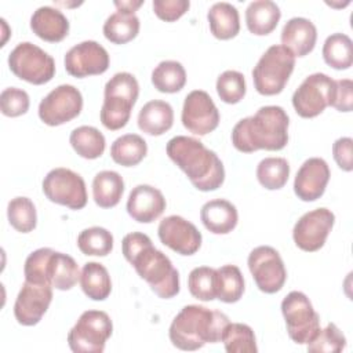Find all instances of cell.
<instances>
[{
  "label": "cell",
  "mask_w": 353,
  "mask_h": 353,
  "mask_svg": "<svg viewBox=\"0 0 353 353\" xmlns=\"http://www.w3.org/2000/svg\"><path fill=\"white\" fill-rule=\"evenodd\" d=\"M65 69L73 77L102 74L109 68V54L99 43L85 40L73 46L65 55Z\"/></svg>",
  "instance_id": "obj_16"
},
{
  "label": "cell",
  "mask_w": 353,
  "mask_h": 353,
  "mask_svg": "<svg viewBox=\"0 0 353 353\" xmlns=\"http://www.w3.org/2000/svg\"><path fill=\"white\" fill-rule=\"evenodd\" d=\"M248 269L256 287L265 294L279 292L285 280L287 270L280 254L270 245L254 248L247 259Z\"/></svg>",
  "instance_id": "obj_12"
},
{
  "label": "cell",
  "mask_w": 353,
  "mask_h": 353,
  "mask_svg": "<svg viewBox=\"0 0 353 353\" xmlns=\"http://www.w3.org/2000/svg\"><path fill=\"white\" fill-rule=\"evenodd\" d=\"M216 298L225 303L240 301L244 294V279L236 265H223L215 274Z\"/></svg>",
  "instance_id": "obj_33"
},
{
  "label": "cell",
  "mask_w": 353,
  "mask_h": 353,
  "mask_svg": "<svg viewBox=\"0 0 353 353\" xmlns=\"http://www.w3.org/2000/svg\"><path fill=\"white\" fill-rule=\"evenodd\" d=\"M295 66V55L281 44L270 46L252 69L255 90L262 95L280 94Z\"/></svg>",
  "instance_id": "obj_6"
},
{
  "label": "cell",
  "mask_w": 353,
  "mask_h": 353,
  "mask_svg": "<svg viewBox=\"0 0 353 353\" xmlns=\"http://www.w3.org/2000/svg\"><path fill=\"white\" fill-rule=\"evenodd\" d=\"M200 219L211 233L228 234L236 228L239 214L230 201L225 199H214L201 207Z\"/></svg>",
  "instance_id": "obj_23"
},
{
  "label": "cell",
  "mask_w": 353,
  "mask_h": 353,
  "mask_svg": "<svg viewBox=\"0 0 353 353\" xmlns=\"http://www.w3.org/2000/svg\"><path fill=\"white\" fill-rule=\"evenodd\" d=\"M77 247L84 255L106 256L113 250V236L105 228L92 226L80 232Z\"/></svg>",
  "instance_id": "obj_38"
},
{
  "label": "cell",
  "mask_w": 353,
  "mask_h": 353,
  "mask_svg": "<svg viewBox=\"0 0 353 353\" xmlns=\"http://www.w3.org/2000/svg\"><path fill=\"white\" fill-rule=\"evenodd\" d=\"M29 95L25 90L17 87L4 88L0 94V109L7 117H18L29 109Z\"/></svg>",
  "instance_id": "obj_44"
},
{
  "label": "cell",
  "mask_w": 353,
  "mask_h": 353,
  "mask_svg": "<svg viewBox=\"0 0 353 353\" xmlns=\"http://www.w3.org/2000/svg\"><path fill=\"white\" fill-rule=\"evenodd\" d=\"M148 153L146 141L138 134H125L119 137L110 146V157L123 167L139 164Z\"/></svg>",
  "instance_id": "obj_30"
},
{
  "label": "cell",
  "mask_w": 353,
  "mask_h": 353,
  "mask_svg": "<svg viewBox=\"0 0 353 353\" xmlns=\"http://www.w3.org/2000/svg\"><path fill=\"white\" fill-rule=\"evenodd\" d=\"M43 193L46 197L70 210H81L87 204V190L84 179L74 171L63 167L51 170L43 179Z\"/></svg>",
  "instance_id": "obj_10"
},
{
  "label": "cell",
  "mask_w": 353,
  "mask_h": 353,
  "mask_svg": "<svg viewBox=\"0 0 353 353\" xmlns=\"http://www.w3.org/2000/svg\"><path fill=\"white\" fill-rule=\"evenodd\" d=\"M335 91V80L325 73L307 76L292 94V106L303 119H312L331 106Z\"/></svg>",
  "instance_id": "obj_11"
},
{
  "label": "cell",
  "mask_w": 353,
  "mask_h": 353,
  "mask_svg": "<svg viewBox=\"0 0 353 353\" xmlns=\"http://www.w3.org/2000/svg\"><path fill=\"white\" fill-rule=\"evenodd\" d=\"M228 353H256L258 346L252 328L243 323H229L222 339Z\"/></svg>",
  "instance_id": "obj_37"
},
{
  "label": "cell",
  "mask_w": 353,
  "mask_h": 353,
  "mask_svg": "<svg viewBox=\"0 0 353 353\" xmlns=\"http://www.w3.org/2000/svg\"><path fill=\"white\" fill-rule=\"evenodd\" d=\"M52 301V285L25 280L14 303V316L21 325H36Z\"/></svg>",
  "instance_id": "obj_18"
},
{
  "label": "cell",
  "mask_w": 353,
  "mask_h": 353,
  "mask_svg": "<svg viewBox=\"0 0 353 353\" xmlns=\"http://www.w3.org/2000/svg\"><path fill=\"white\" fill-rule=\"evenodd\" d=\"M290 176V164L284 157H265L256 167L259 183L269 190L281 189Z\"/></svg>",
  "instance_id": "obj_35"
},
{
  "label": "cell",
  "mask_w": 353,
  "mask_h": 353,
  "mask_svg": "<svg viewBox=\"0 0 353 353\" xmlns=\"http://www.w3.org/2000/svg\"><path fill=\"white\" fill-rule=\"evenodd\" d=\"M124 192L123 176L116 171H99L92 179V197L101 208H112L119 204Z\"/></svg>",
  "instance_id": "obj_27"
},
{
  "label": "cell",
  "mask_w": 353,
  "mask_h": 353,
  "mask_svg": "<svg viewBox=\"0 0 353 353\" xmlns=\"http://www.w3.org/2000/svg\"><path fill=\"white\" fill-rule=\"evenodd\" d=\"M281 11L274 1L255 0L245 10V23L248 30L256 36H265L273 32L280 21Z\"/></svg>",
  "instance_id": "obj_25"
},
{
  "label": "cell",
  "mask_w": 353,
  "mask_h": 353,
  "mask_svg": "<svg viewBox=\"0 0 353 353\" xmlns=\"http://www.w3.org/2000/svg\"><path fill=\"white\" fill-rule=\"evenodd\" d=\"M7 216L10 225L21 233L32 232L37 223L36 207L29 197L23 196L10 200L7 205Z\"/></svg>",
  "instance_id": "obj_39"
},
{
  "label": "cell",
  "mask_w": 353,
  "mask_h": 353,
  "mask_svg": "<svg viewBox=\"0 0 353 353\" xmlns=\"http://www.w3.org/2000/svg\"><path fill=\"white\" fill-rule=\"evenodd\" d=\"M335 222V215L328 208H316L303 214L295 223L292 237L298 248L306 252L320 250Z\"/></svg>",
  "instance_id": "obj_15"
},
{
  "label": "cell",
  "mask_w": 353,
  "mask_h": 353,
  "mask_svg": "<svg viewBox=\"0 0 353 353\" xmlns=\"http://www.w3.org/2000/svg\"><path fill=\"white\" fill-rule=\"evenodd\" d=\"M330 167L320 157L307 159L298 170L294 179V192L302 201L320 199L330 181Z\"/></svg>",
  "instance_id": "obj_19"
},
{
  "label": "cell",
  "mask_w": 353,
  "mask_h": 353,
  "mask_svg": "<svg viewBox=\"0 0 353 353\" xmlns=\"http://www.w3.org/2000/svg\"><path fill=\"white\" fill-rule=\"evenodd\" d=\"M152 7L160 19L174 22L189 10L190 3L189 0H153Z\"/></svg>",
  "instance_id": "obj_45"
},
{
  "label": "cell",
  "mask_w": 353,
  "mask_h": 353,
  "mask_svg": "<svg viewBox=\"0 0 353 353\" xmlns=\"http://www.w3.org/2000/svg\"><path fill=\"white\" fill-rule=\"evenodd\" d=\"M81 109V92L74 85L61 84L41 99L39 105V117L44 124L55 127L77 117Z\"/></svg>",
  "instance_id": "obj_13"
},
{
  "label": "cell",
  "mask_w": 353,
  "mask_h": 353,
  "mask_svg": "<svg viewBox=\"0 0 353 353\" xmlns=\"http://www.w3.org/2000/svg\"><path fill=\"white\" fill-rule=\"evenodd\" d=\"M247 91L244 74L237 70H225L216 79V92L225 103L240 102Z\"/></svg>",
  "instance_id": "obj_42"
},
{
  "label": "cell",
  "mask_w": 353,
  "mask_h": 353,
  "mask_svg": "<svg viewBox=\"0 0 353 353\" xmlns=\"http://www.w3.org/2000/svg\"><path fill=\"white\" fill-rule=\"evenodd\" d=\"M80 280V270L76 261L63 252H54L51 261V284L54 288L68 291Z\"/></svg>",
  "instance_id": "obj_36"
},
{
  "label": "cell",
  "mask_w": 353,
  "mask_h": 353,
  "mask_svg": "<svg viewBox=\"0 0 353 353\" xmlns=\"http://www.w3.org/2000/svg\"><path fill=\"white\" fill-rule=\"evenodd\" d=\"M229 323V317L219 310L188 305L174 317L168 330L170 341L181 350H197L205 343L221 342Z\"/></svg>",
  "instance_id": "obj_4"
},
{
  "label": "cell",
  "mask_w": 353,
  "mask_h": 353,
  "mask_svg": "<svg viewBox=\"0 0 353 353\" xmlns=\"http://www.w3.org/2000/svg\"><path fill=\"white\" fill-rule=\"evenodd\" d=\"M157 234L164 245L181 255H193L201 245V233L179 215H170L160 221Z\"/></svg>",
  "instance_id": "obj_17"
},
{
  "label": "cell",
  "mask_w": 353,
  "mask_h": 353,
  "mask_svg": "<svg viewBox=\"0 0 353 353\" xmlns=\"http://www.w3.org/2000/svg\"><path fill=\"white\" fill-rule=\"evenodd\" d=\"M121 250L138 276L150 285L159 298L168 299L178 295L179 273L170 258L153 247L149 236L141 232L128 233L121 241Z\"/></svg>",
  "instance_id": "obj_1"
},
{
  "label": "cell",
  "mask_w": 353,
  "mask_h": 353,
  "mask_svg": "<svg viewBox=\"0 0 353 353\" xmlns=\"http://www.w3.org/2000/svg\"><path fill=\"white\" fill-rule=\"evenodd\" d=\"M215 274L216 269L208 266L194 268L188 277L189 292L204 302L214 301L216 298V287H215Z\"/></svg>",
  "instance_id": "obj_41"
},
{
  "label": "cell",
  "mask_w": 353,
  "mask_h": 353,
  "mask_svg": "<svg viewBox=\"0 0 353 353\" xmlns=\"http://www.w3.org/2000/svg\"><path fill=\"white\" fill-rule=\"evenodd\" d=\"M30 29L41 40L58 43L68 36L69 21L58 8L43 6L33 12L30 18Z\"/></svg>",
  "instance_id": "obj_22"
},
{
  "label": "cell",
  "mask_w": 353,
  "mask_h": 353,
  "mask_svg": "<svg viewBox=\"0 0 353 353\" xmlns=\"http://www.w3.org/2000/svg\"><path fill=\"white\" fill-rule=\"evenodd\" d=\"M165 210V199L163 193L150 185H137L130 192L127 200L128 215L139 223H150L156 221Z\"/></svg>",
  "instance_id": "obj_20"
},
{
  "label": "cell",
  "mask_w": 353,
  "mask_h": 353,
  "mask_svg": "<svg viewBox=\"0 0 353 353\" xmlns=\"http://www.w3.org/2000/svg\"><path fill=\"white\" fill-rule=\"evenodd\" d=\"M331 106L339 112H350L353 108V83L350 79L335 80V91Z\"/></svg>",
  "instance_id": "obj_46"
},
{
  "label": "cell",
  "mask_w": 353,
  "mask_h": 353,
  "mask_svg": "<svg viewBox=\"0 0 353 353\" xmlns=\"http://www.w3.org/2000/svg\"><path fill=\"white\" fill-rule=\"evenodd\" d=\"M290 119L281 106H262L254 116L244 117L232 130V143L243 153L261 149L281 150L288 142Z\"/></svg>",
  "instance_id": "obj_2"
},
{
  "label": "cell",
  "mask_w": 353,
  "mask_h": 353,
  "mask_svg": "<svg viewBox=\"0 0 353 353\" xmlns=\"http://www.w3.org/2000/svg\"><path fill=\"white\" fill-rule=\"evenodd\" d=\"M103 36L113 44H125L139 33V18L135 12L116 11L103 23Z\"/></svg>",
  "instance_id": "obj_29"
},
{
  "label": "cell",
  "mask_w": 353,
  "mask_h": 353,
  "mask_svg": "<svg viewBox=\"0 0 353 353\" xmlns=\"http://www.w3.org/2000/svg\"><path fill=\"white\" fill-rule=\"evenodd\" d=\"M51 248H39L33 251L25 261L23 273L25 280L34 284L52 285L51 284V261L54 255Z\"/></svg>",
  "instance_id": "obj_40"
},
{
  "label": "cell",
  "mask_w": 353,
  "mask_h": 353,
  "mask_svg": "<svg viewBox=\"0 0 353 353\" xmlns=\"http://www.w3.org/2000/svg\"><path fill=\"white\" fill-rule=\"evenodd\" d=\"M280 39L281 46L288 48L295 57H305L314 48L317 29L310 19L294 17L283 26Z\"/></svg>",
  "instance_id": "obj_21"
},
{
  "label": "cell",
  "mask_w": 353,
  "mask_h": 353,
  "mask_svg": "<svg viewBox=\"0 0 353 353\" xmlns=\"http://www.w3.org/2000/svg\"><path fill=\"white\" fill-rule=\"evenodd\" d=\"M352 145L353 141L349 137H342L336 139L332 145V156L335 163L339 165L341 170L350 172L353 170V160H352Z\"/></svg>",
  "instance_id": "obj_47"
},
{
  "label": "cell",
  "mask_w": 353,
  "mask_h": 353,
  "mask_svg": "<svg viewBox=\"0 0 353 353\" xmlns=\"http://www.w3.org/2000/svg\"><path fill=\"white\" fill-rule=\"evenodd\" d=\"M79 281L83 292L92 301H105L112 292L109 272L99 262L84 263Z\"/></svg>",
  "instance_id": "obj_28"
},
{
  "label": "cell",
  "mask_w": 353,
  "mask_h": 353,
  "mask_svg": "<svg viewBox=\"0 0 353 353\" xmlns=\"http://www.w3.org/2000/svg\"><path fill=\"white\" fill-rule=\"evenodd\" d=\"M152 84L160 92H178L186 84L185 68L178 61H161L152 72Z\"/></svg>",
  "instance_id": "obj_34"
},
{
  "label": "cell",
  "mask_w": 353,
  "mask_h": 353,
  "mask_svg": "<svg viewBox=\"0 0 353 353\" xmlns=\"http://www.w3.org/2000/svg\"><path fill=\"white\" fill-rule=\"evenodd\" d=\"M142 4H143L142 0H138V1H134V0L114 1V6L117 7V11H127V12H135Z\"/></svg>",
  "instance_id": "obj_48"
},
{
  "label": "cell",
  "mask_w": 353,
  "mask_h": 353,
  "mask_svg": "<svg viewBox=\"0 0 353 353\" xmlns=\"http://www.w3.org/2000/svg\"><path fill=\"white\" fill-rule=\"evenodd\" d=\"M10 70L30 84H46L55 74V62L51 55L30 41L19 43L8 55Z\"/></svg>",
  "instance_id": "obj_9"
},
{
  "label": "cell",
  "mask_w": 353,
  "mask_h": 353,
  "mask_svg": "<svg viewBox=\"0 0 353 353\" xmlns=\"http://www.w3.org/2000/svg\"><path fill=\"white\" fill-rule=\"evenodd\" d=\"M323 58L336 70L349 69L353 63V44L347 34L332 33L323 44Z\"/></svg>",
  "instance_id": "obj_32"
},
{
  "label": "cell",
  "mask_w": 353,
  "mask_h": 353,
  "mask_svg": "<svg viewBox=\"0 0 353 353\" xmlns=\"http://www.w3.org/2000/svg\"><path fill=\"white\" fill-rule=\"evenodd\" d=\"M139 95V84L134 74L119 72L105 84L103 103L99 119L105 128L116 131L123 128Z\"/></svg>",
  "instance_id": "obj_5"
},
{
  "label": "cell",
  "mask_w": 353,
  "mask_h": 353,
  "mask_svg": "<svg viewBox=\"0 0 353 353\" xmlns=\"http://www.w3.org/2000/svg\"><path fill=\"white\" fill-rule=\"evenodd\" d=\"M113 324L102 310H85L68 334V343L74 353H101L110 338Z\"/></svg>",
  "instance_id": "obj_7"
},
{
  "label": "cell",
  "mask_w": 353,
  "mask_h": 353,
  "mask_svg": "<svg viewBox=\"0 0 353 353\" xmlns=\"http://www.w3.org/2000/svg\"><path fill=\"white\" fill-rule=\"evenodd\" d=\"M181 120L189 132L207 135L218 127L219 112L208 92L193 90L185 98Z\"/></svg>",
  "instance_id": "obj_14"
},
{
  "label": "cell",
  "mask_w": 353,
  "mask_h": 353,
  "mask_svg": "<svg viewBox=\"0 0 353 353\" xmlns=\"http://www.w3.org/2000/svg\"><path fill=\"white\" fill-rule=\"evenodd\" d=\"M290 338L298 345H307L321 330L320 316L313 309L309 298L301 291H291L281 302Z\"/></svg>",
  "instance_id": "obj_8"
},
{
  "label": "cell",
  "mask_w": 353,
  "mask_h": 353,
  "mask_svg": "<svg viewBox=\"0 0 353 353\" xmlns=\"http://www.w3.org/2000/svg\"><path fill=\"white\" fill-rule=\"evenodd\" d=\"M165 152L196 189L210 192L222 186L225 181L223 164L218 154L205 148L201 141L176 135L167 142Z\"/></svg>",
  "instance_id": "obj_3"
},
{
  "label": "cell",
  "mask_w": 353,
  "mask_h": 353,
  "mask_svg": "<svg viewBox=\"0 0 353 353\" xmlns=\"http://www.w3.org/2000/svg\"><path fill=\"white\" fill-rule=\"evenodd\" d=\"M211 33L219 40H229L240 30V17L237 8L226 1L214 3L207 14Z\"/></svg>",
  "instance_id": "obj_26"
},
{
  "label": "cell",
  "mask_w": 353,
  "mask_h": 353,
  "mask_svg": "<svg viewBox=\"0 0 353 353\" xmlns=\"http://www.w3.org/2000/svg\"><path fill=\"white\" fill-rule=\"evenodd\" d=\"M346 346V338L341 330L330 323L324 330H320L319 334L307 343V352L312 353H339Z\"/></svg>",
  "instance_id": "obj_43"
},
{
  "label": "cell",
  "mask_w": 353,
  "mask_h": 353,
  "mask_svg": "<svg viewBox=\"0 0 353 353\" xmlns=\"http://www.w3.org/2000/svg\"><path fill=\"white\" fill-rule=\"evenodd\" d=\"M69 142L73 150L83 159L94 160L105 152V137L103 134L91 125H80L70 132Z\"/></svg>",
  "instance_id": "obj_31"
},
{
  "label": "cell",
  "mask_w": 353,
  "mask_h": 353,
  "mask_svg": "<svg viewBox=\"0 0 353 353\" xmlns=\"http://www.w3.org/2000/svg\"><path fill=\"white\" fill-rule=\"evenodd\" d=\"M174 124L172 106L161 99L146 102L138 113V127L148 135H163Z\"/></svg>",
  "instance_id": "obj_24"
}]
</instances>
